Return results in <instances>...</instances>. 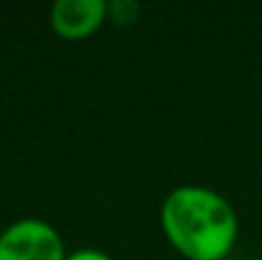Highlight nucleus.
I'll return each instance as SVG.
<instances>
[{"instance_id":"1","label":"nucleus","mask_w":262,"mask_h":260,"mask_svg":"<svg viewBox=\"0 0 262 260\" xmlns=\"http://www.w3.org/2000/svg\"><path fill=\"white\" fill-rule=\"evenodd\" d=\"M161 227L186 260H224L239 237V219L229 199L201 184H181L166 194Z\"/></svg>"},{"instance_id":"5","label":"nucleus","mask_w":262,"mask_h":260,"mask_svg":"<svg viewBox=\"0 0 262 260\" xmlns=\"http://www.w3.org/2000/svg\"><path fill=\"white\" fill-rule=\"evenodd\" d=\"M64 260H112V255H107L104 250H97V248H79V250L67 253Z\"/></svg>"},{"instance_id":"3","label":"nucleus","mask_w":262,"mask_h":260,"mask_svg":"<svg viewBox=\"0 0 262 260\" xmlns=\"http://www.w3.org/2000/svg\"><path fill=\"white\" fill-rule=\"evenodd\" d=\"M107 18V0H56L51 5V26L61 38L79 41L92 36Z\"/></svg>"},{"instance_id":"4","label":"nucleus","mask_w":262,"mask_h":260,"mask_svg":"<svg viewBox=\"0 0 262 260\" xmlns=\"http://www.w3.org/2000/svg\"><path fill=\"white\" fill-rule=\"evenodd\" d=\"M140 10L138 0H107V18L117 26H133L140 18Z\"/></svg>"},{"instance_id":"2","label":"nucleus","mask_w":262,"mask_h":260,"mask_svg":"<svg viewBox=\"0 0 262 260\" xmlns=\"http://www.w3.org/2000/svg\"><path fill=\"white\" fill-rule=\"evenodd\" d=\"M67 248L59 230L38 217L10 222L0 232V260H64Z\"/></svg>"}]
</instances>
